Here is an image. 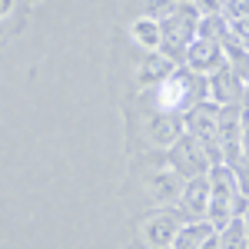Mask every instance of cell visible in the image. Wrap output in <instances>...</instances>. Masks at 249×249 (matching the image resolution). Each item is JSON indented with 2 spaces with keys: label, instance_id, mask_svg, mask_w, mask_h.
<instances>
[{
  "label": "cell",
  "instance_id": "cell-18",
  "mask_svg": "<svg viewBox=\"0 0 249 249\" xmlns=\"http://www.w3.org/2000/svg\"><path fill=\"white\" fill-rule=\"evenodd\" d=\"M190 3L199 10V14H219V7H223L226 0H190Z\"/></svg>",
  "mask_w": 249,
  "mask_h": 249
},
{
  "label": "cell",
  "instance_id": "cell-3",
  "mask_svg": "<svg viewBox=\"0 0 249 249\" xmlns=\"http://www.w3.org/2000/svg\"><path fill=\"white\" fill-rule=\"evenodd\" d=\"M170 160H173V173L176 176H203V173L210 170V160L203 153V143L196 140V136L183 133L176 143H170Z\"/></svg>",
  "mask_w": 249,
  "mask_h": 249
},
{
  "label": "cell",
  "instance_id": "cell-13",
  "mask_svg": "<svg viewBox=\"0 0 249 249\" xmlns=\"http://www.w3.org/2000/svg\"><path fill=\"white\" fill-rule=\"evenodd\" d=\"M133 40L146 50V53H153V50H160V23L150 17H140L133 23Z\"/></svg>",
  "mask_w": 249,
  "mask_h": 249
},
{
  "label": "cell",
  "instance_id": "cell-11",
  "mask_svg": "<svg viewBox=\"0 0 249 249\" xmlns=\"http://www.w3.org/2000/svg\"><path fill=\"white\" fill-rule=\"evenodd\" d=\"M219 249H246V216H232L223 230H216Z\"/></svg>",
  "mask_w": 249,
  "mask_h": 249
},
{
  "label": "cell",
  "instance_id": "cell-4",
  "mask_svg": "<svg viewBox=\"0 0 249 249\" xmlns=\"http://www.w3.org/2000/svg\"><path fill=\"white\" fill-rule=\"evenodd\" d=\"M206 96H210L216 107L246 103V80H239L230 67H219L216 73L206 77Z\"/></svg>",
  "mask_w": 249,
  "mask_h": 249
},
{
  "label": "cell",
  "instance_id": "cell-2",
  "mask_svg": "<svg viewBox=\"0 0 249 249\" xmlns=\"http://www.w3.org/2000/svg\"><path fill=\"white\" fill-rule=\"evenodd\" d=\"M196 20H199V10L193 7L190 0L176 3L163 20H156L160 23V50H163V57L170 60L173 67L183 63V50L196 37Z\"/></svg>",
  "mask_w": 249,
  "mask_h": 249
},
{
  "label": "cell",
  "instance_id": "cell-19",
  "mask_svg": "<svg viewBox=\"0 0 249 249\" xmlns=\"http://www.w3.org/2000/svg\"><path fill=\"white\" fill-rule=\"evenodd\" d=\"M10 10H14V0H0V17L10 14Z\"/></svg>",
  "mask_w": 249,
  "mask_h": 249
},
{
  "label": "cell",
  "instance_id": "cell-17",
  "mask_svg": "<svg viewBox=\"0 0 249 249\" xmlns=\"http://www.w3.org/2000/svg\"><path fill=\"white\" fill-rule=\"evenodd\" d=\"M173 7H176V0H150V3H146V17L150 20H163Z\"/></svg>",
  "mask_w": 249,
  "mask_h": 249
},
{
  "label": "cell",
  "instance_id": "cell-20",
  "mask_svg": "<svg viewBox=\"0 0 249 249\" xmlns=\"http://www.w3.org/2000/svg\"><path fill=\"white\" fill-rule=\"evenodd\" d=\"M176 3H186V0H176Z\"/></svg>",
  "mask_w": 249,
  "mask_h": 249
},
{
  "label": "cell",
  "instance_id": "cell-15",
  "mask_svg": "<svg viewBox=\"0 0 249 249\" xmlns=\"http://www.w3.org/2000/svg\"><path fill=\"white\" fill-rule=\"evenodd\" d=\"M170 70H173V63L163 57V53H156V50H153L150 57L143 60V67H140V80H143V83H160Z\"/></svg>",
  "mask_w": 249,
  "mask_h": 249
},
{
  "label": "cell",
  "instance_id": "cell-12",
  "mask_svg": "<svg viewBox=\"0 0 249 249\" xmlns=\"http://www.w3.org/2000/svg\"><path fill=\"white\" fill-rule=\"evenodd\" d=\"M226 30H230V20L223 17V14H199V20H196V37L199 40L219 43V40L226 37Z\"/></svg>",
  "mask_w": 249,
  "mask_h": 249
},
{
  "label": "cell",
  "instance_id": "cell-9",
  "mask_svg": "<svg viewBox=\"0 0 249 249\" xmlns=\"http://www.w3.org/2000/svg\"><path fill=\"white\" fill-rule=\"evenodd\" d=\"M183 223H179V213H160L153 216L150 223H146V239H150V246H170L176 230H179Z\"/></svg>",
  "mask_w": 249,
  "mask_h": 249
},
{
  "label": "cell",
  "instance_id": "cell-8",
  "mask_svg": "<svg viewBox=\"0 0 249 249\" xmlns=\"http://www.w3.org/2000/svg\"><path fill=\"white\" fill-rule=\"evenodd\" d=\"M150 140L153 143H160V146H170V143H176L179 136H183V116L179 113H160L156 110V116L150 120Z\"/></svg>",
  "mask_w": 249,
  "mask_h": 249
},
{
  "label": "cell",
  "instance_id": "cell-14",
  "mask_svg": "<svg viewBox=\"0 0 249 249\" xmlns=\"http://www.w3.org/2000/svg\"><path fill=\"white\" fill-rule=\"evenodd\" d=\"M179 176L173 170H166V173H156L153 179H150V196L153 199H176L179 196Z\"/></svg>",
  "mask_w": 249,
  "mask_h": 249
},
{
  "label": "cell",
  "instance_id": "cell-1",
  "mask_svg": "<svg viewBox=\"0 0 249 249\" xmlns=\"http://www.w3.org/2000/svg\"><path fill=\"white\" fill-rule=\"evenodd\" d=\"M153 100L160 113H186L193 103L210 100L206 96V77L193 73L186 67H173L160 83H153Z\"/></svg>",
  "mask_w": 249,
  "mask_h": 249
},
{
  "label": "cell",
  "instance_id": "cell-10",
  "mask_svg": "<svg viewBox=\"0 0 249 249\" xmlns=\"http://www.w3.org/2000/svg\"><path fill=\"white\" fill-rule=\"evenodd\" d=\"M213 232H216V230H213L206 219H193V223H186V226L176 230L170 249H199V246H203V239L213 236Z\"/></svg>",
  "mask_w": 249,
  "mask_h": 249
},
{
  "label": "cell",
  "instance_id": "cell-6",
  "mask_svg": "<svg viewBox=\"0 0 249 249\" xmlns=\"http://www.w3.org/2000/svg\"><path fill=\"white\" fill-rule=\"evenodd\" d=\"M216 113H219V107L213 103V100H199V103H193L183 116V133L196 136V140H210L216 136Z\"/></svg>",
  "mask_w": 249,
  "mask_h": 249
},
{
  "label": "cell",
  "instance_id": "cell-16",
  "mask_svg": "<svg viewBox=\"0 0 249 249\" xmlns=\"http://www.w3.org/2000/svg\"><path fill=\"white\" fill-rule=\"evenodd\" d=\"M219 14L226 20H246L249 14V0H226L223 7H219Z\"/></svg>",
  "mask_w": 249,
  "mask_h": 249
},
{
  "label": "cell",
  "instance_id": "cell-5",
  "mask_svg": "<svg viewBox=\"0 0 249 249\" xmlns=\"http://www.w3.org/2000/svg\"><path fill=\"white\" fill-rule=\"evenodd\" d=\"M183 63H186V70L199 73V77H210V73H216L219 67H226L219 43H213V40H199V37H193L190 43H186V50H183Z\"/></svg>",
  "mask_w": 249,
  "mask_h": 249
},
{
  "label": "cell",
  "instance_id": "cell-7",
  "mask_svg": "<svg viewBox=\"0 0 249 249\" xmlns=\"http://www.w3.org/2000/svg\"><path fill=\"white\" fill-rule=\"evenodd\" d=\"M179 203H183V213L190 219H203L206 216V203H210V179H206V173L203 176H190L186 186H179Z\"/></svg>",
  "mask_w": 249,
  "mask_h": 249
}]
</instances>
